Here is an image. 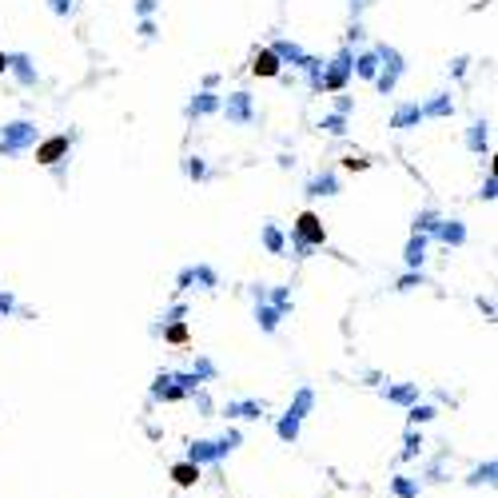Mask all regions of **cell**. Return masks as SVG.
I'll list each match as a JSON object with an SVG mask.
<instances>
[{
  "mask_svg": "<svg viewBox=\"0 0 498 498\" xmlns=\"http://www.w3.org/2000/svg\"><path fill=\"white\" fill-rule=\"evenodd\" d=\"M255 72H275V60H272V56H259V64H255Z\"/></svg>",
  "mask_w": 498,
  "mask_h": 498,
  "instance_id": "cell-3",
  "label": "cell"
},
{
  "mask_svg": "<svg viewBox=\"0 0 498 498\" xmlns=\"http://www.w3.org/2000/svg\"><path fill=\"white\" fill-rule=\"evenodd\" d=\"M64 148H68V140H48L44 148H40V163H52V159L60 156Z\"/></svg>",
  "mask_w": 498,
  "mask_h": 498,
  "instance_id": "cell-1",
  "label": "cell"
},
{
  "mask_svg": "<svg viewBox=\"0 0 498 498\" xmlns=\"http://www.w3.org/2000/svg\"><path fill=\"white\" fill-rule=\"evenodd\" d=\"M0 68H4V56H0Z\"/></svg>",
  "mask_w": 498,
  "mask_h": 498,
  "instance_id": "cell-4",
  "label": "cell"
},
{
  "mask_svg": "<svg viewBox=\"0 0 498 498\" xmlns=\"http://www.w3.org/2000/svg\"><path fill=\"white\" fill-rule=\"evenodd\" d=\"M299 231H303V235H311V239H319V227H315V215H303V220H299Z\"/></svg>",
  "mask_w": 498,
  "mask_h": 498,
  "instance_id": "cell-2",
  "label": "cell"
}]
</instances>
